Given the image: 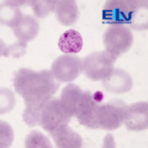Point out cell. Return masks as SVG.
Returning <instances> with one entry per match:
<instances>
[{"label":"cell","mask_w":148,"mask_h":148,"mask_svg":"<svg viewBox=\"0 0 148 148\" xmlns=\"http://www.w3.org/2000/svg\"><path fill=\"white\" fill-rule=\"evenodd\" d=\"M118 56L107 51H94L81 61V71L93 81L103 80L114 69Z\"/></svg>","instance_id":"cell-5"},{"label":"cell","mask_w":148,"mask_h":148,"mask_svg":"<svg viewBox=\"0 0 148 148\" xmlns=\"http://www.w3.org/2000/svg\"><path fill=\"white\" fill-rule=\"evenodd\" d=\"M58 47L65 54L78 53L83 47L82 36L73 29L66 31L59 38Z\"/></svg>","instance_id":"cell-14"},{"label":"cell","mask_w":148,"mask_h":148,"mask_svg":"<svg viewBox=\"0 0 148 148\" xmlns=\"http://www.w3.org/2000/svg\"><path fill=\"white\" fill-rule=\"evenodd\" d=\"M23 17L22 11L18 6L13 5L9 1L2 2L1 12H0V19H1L2 25L14 29L20 24Z\"/></svg>","instance_id":"cell-15"},{"label":"cell","mask_w":148,"mask_h":148,"mask_svg":"<svg viewBox=\"0 0 148 148\" xmlns=\"http://www.w3.org/2000/svg\"><path fill=\"white\" fill-rule=\"evenodd\" d=\"M0 128H1V130H0V137H1L0 146L2 148L10 147L14 140L13 130H12L10 125L4 121H1V123H0Z\"/></svg>","instance_id":"cell-20"},{"label":"cell","mask_w":148,"mask_h":148,"mask_svg":"<svg viewBox=\"0 0 148 148\" xmlns=\"http://www.w3.org/2000/svg\"><path fill=\"white\" fill-rule=\"evenodd\" d=\"M103 86L107 91L114 94H123L131 90L133 86L132 78L126 71L114 68L111 73L103 79Z\"/></svg>","instance_id":"cell-10"},{"label":"cell","mask_w":148,"mask_h":148,"mask_svg":"<svg viewBox=\"0 0 148 148\" xmlns=\"http://www.w3.org/2000/svg\"><path fill=\"white\" fill-rule=\"evenodd\" d=\"M57 148H81L83 139L68 125H62L49 132Z\"/></svg>","instance_id":"cell-11"},{"label":"cell","mask_w":148,"mask_h":148,"mask_svg":"<svg viewBox=\"0 0 148 148\" xmlns=\"http://www.w3.org/2000/svg\"><path fill=\"white\" fill-rule=\"evenodd\" d=\"M54 14L60 24L70 26L77 22L79 18V10L75 1L73 0H58L54 7Z\"/></svg>","instance_id":"cell-12"},{"label":"cell","mask_w":148,"mask_h":148,"mask_svg":"<svg viewBox=\"0 0 148 148\" xmlns=\"http://www.w3.org/2000/svg\"><path fill=\"white\" fill-rule=\"evenodd\" d=\"M51 72L57 82H72L81 73V59L75 54H63L54 59Z\"/></svg>","instance_id":"cell-8"},{"label":"cell","mask_w":148,"mask_h":148,"mask_svg":"<svg viewBox=\"0 0 148 148\" xmlns=\"http://www.w3.org/2000/svg\"><path fill=\"white\" fill-rule=\"evenodd\" d=\"M126 107L125 103L116 99L106 104L97 103L89 113L77 119L81 125L91 130H114L123 123Z\"/></svg>","instance_id":"cell-2"},{"label":"cell","mask_w":148,"mask_h":148,"mask_svg":"<svg viewBox=\"0 0 148 148\" xmlns=\"http://www.w3.org/2000/svg\"><path fill=\"white\" fill-rule=\"evenodd\" d=\"M26 148H51L52 145L46 135L38 130H32L26 136Z\"/></svg>","instance_id":"cell-16"},{"label":"cell","mask_w":148,"mask_h":148,"mask_svg":"<svg viewBox=\"0 0 148 148\" xmlns=\"http://www.w3.org/2000/svg\"><path fill=\"white\" fill-rule=\"evenodd\" d=\"M14 35L20 42H30L37 38L40 32V24L31 15H25L20 24L13 29Z\"/></svg>","instance_id":"cell-13"},{"label":"cell","mask_w":148,"mask_h":148,"mask_svg":"<svg viewBox=\"0 0 148 148\" xmlns=\"http://www.w3.org/2000/svg\"><path fill=\"white\" fill-rule=\"evenodd\" d=\"M123 123L130 131H141L148 128V103L137 102L127 105Z\"/></svg>","instance_id":"cell-9"},{"label":"cell","mask_w":148,"mask_h":148,"mask_svg":"<svg viewBox=\"0 0 148 148\" xmlns=\"http://www.w3.org/2000/svg\"><path fill=\"white\" fill-rule=\"evenodd\" d=\"M93 96H94L95 101L98 103H101L103 101V98H104V95H103L102 92H95L93 93Z\"/></svg>","instance_id":"cell-22"},{"label":"cell","mask_w":148,"mask_h":148,"mask_svg":"<svg viewBox=\"0 0 148 148\" xmlns=\"http://www.w3.org/2000/svg\"><path fill=\"white\" fill-rule=\"evenodd\" d=\"M103 42L107 51L119 57L130 51L133 44V35L126 26L112 25L104 33Z\"/></svg>","instance_id":"cell-7"},{"label":"cell","mask_w":148,"mask_h":148,"mask_svg":"<svg viewBox=\"0 0 148 148\" xmlns=\"http://www.w3.org/2000/svg\"><path fill=\"white\" fill-rule=\"evenodd\" d=\"M56 1L54 0H32L30 1V5L32 7L33 12L38 18L44 19L47 15L54 12Z\"/></svg>","instance_id":"cell-17"},{"label":"cell","mask_w":148,"mask_h":148,"mask_svg":"<svg viewBox=\"0 0 148 148\" xmlns=\"http://www.w3.org/2000/svg\"><path fill=\"white\" fill-rule=\"evenodd\" d=\"M147 4L140 0H110L103 7L104 22L111 25H131L138 11Z\"/></svg>","instance_id":"cell-3"},{"label":"cell","mask_w":148,"mask_h":148,"mask_svg":"<svg viewBox=\"0 0 148 148\" xmlns=\"http://www.w3.org/2000/svg\"><path fill=\"white\" fill-rule=\"evenodd\" d=\"M15 97L14 94L10 90L6 89V88H1V110H0V114H3L8 112H10L15 106Z\"/></svg>","instance_id":"cell-19"},{"label":"cell","mask_w":148,"mask_h":148,"mask_svg":"<svg viewBox=\"0 0 148 148\" xmlns=\"http://www.w3.org/2000/svg\"><path fill=\"white\" fill-rule=\"evenodd\" d=\"M71 121L64 111L60 100L56 98H51L45 103L40 109L38 125L47 132L56 130L62 125H68Z\"/></svg>","instance_id":"cell-6"},{"label":"cell","mask_w":148,"mask_h":148,"mask_svg":"<svg viewBox=\"0 0 148 148\" xmlns=\"http://www.w3.org/2000/svg\"><path fill=\"white\" fill-rule=\"evenodd\" d=\"M59 100L65 113L71 118L84 116L98 103L95 101L92 92L83 91L79 86L73 83L63 88Z\"/></svg>","instance_id":"cell-4"},{"label":"cell","mask_w":148,"mask_h":148,"mask_svg":"<svg viewBox=\"0 0 148 148\" xmlns=\"http://www.w3.org/2000/svg\"><path fill=\"white\" fill-rule=\"evenodd\" d=\"M104 147H116V143H114V140L113 136L111 134H108L105 136L104 139Z\"/></svg>","instance_id":"cell-21"},{"label":"cell","mask_w":148,"mask_h":148,"mask_svg":"<svg viewBox=\"0 0 148 148\" xmlns=\"http://www.w3.org/2000/svg\"><path fill=\"white\" fill-rule=\"evenodd\" d=\"M13 85L16 93L22 96L26 108L23 119L30 127L38 125L40 109L59 87L51 71H35L29 68H21L15 73Z\"/></svg>","instance_id":"cell-1"},{"label":"cell","mask_w":148,"mask_h":148,"mask_svg":"<svg viewBox=\"0 0 148 148\" xmlns=\"http://www.w3.org/2000/svg\"><path fill=\"white\" fill-rule=\"evenodd\" d=\"M27 49V42H17L10 46H6L5 42L1 40V56L5 57H13L19 58L26 53Z\"/></svg>","instance_id":"cell-18"}]
</instances>
